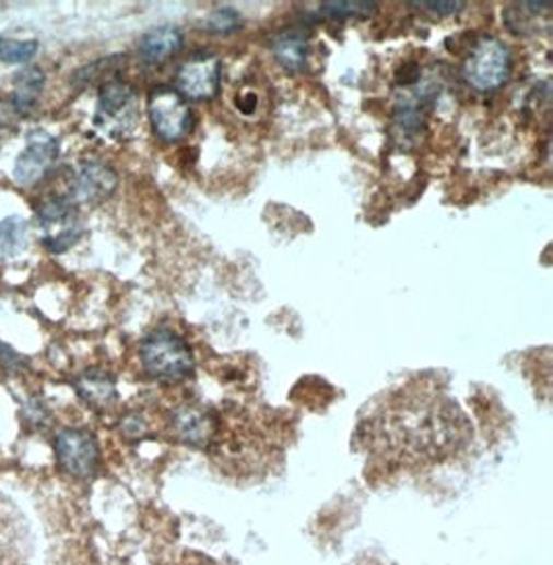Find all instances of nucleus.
Wrapping results in <instances>:
<instances>
[{
  "mask_svg": "<svg viewBox=\"0 0 553 565\" xmlns=\"http://www.w3.org/2000/svg\"><path fill=\"white\" fill-rule=\"evenodd\" d=\"M38 50L36 39H0V60L4 62H27Z\"/></svg>",
  "mask_w": 553,
  "mask_h": 565,
  "instance_id": "a211bd4d",
  "label": "nucleus"
},
{
  "mask_svg": "<svg viewBox=\"0 0 553 565\" xmlns=\"http://www.w3.org/2000/svg\"><path fill=\"white\" fill-rule=\"evenodd\" d=\"M240 13L235 11V9H231V7H222V9H216L210 17H208V30L210 32H214V34H222V36H226V34H235L238 27H240Z\"/></svg>",
  "mask_w": 553,
  "mask_h": 565,
  "instance_id": "6ab92c4d",
  "label": "nucleus"
},
{
  "mask_svg": "<svg viewBox=\"0 0 553 565\" xmlns=\"http://www.w3.org/2000/svg\"><path fill=\"white\" fill-rule=\"evenodd\" d=\"M27 222L17 215H11L0 222V261L13 259L23 254L27 247Z\"/></svg>",
  "mask_w": 553,
  "mask_h": 565,
  "instance_id": "dca6fc26",
  "label": "nucleus"
},
{
  "mask_svg": "<svg viewBox=\"0 0 553 565\" xmlns=\"http://www.w3.org/2000/svg\"><path fill=\"white\" fill-rule=\"evenodd\" d=\"M148 113L154 133L166 143L185 139L193 127V113L189 104L173 87L154 90L148 102Z\"/></svg>",
  "mask_w": 553,
  "mask_h": 565,
  "instance_id": "39448f33",
  "label": "nucleus"
},
{
  "mask_svg": "<svg viewBox=\"0 0 553 565\" xmlns=\"http://www.w3.org/2000/svg\"><path fill=\"white\" fill-rule=\"evenodd\" d=\"M44 81H46V78H44V73H42V69H38V67L21 69L20 73L13 79L15 92L11 96V102L20 108L23 115H27L34 108L36 99L42 94Z\"/></svg>",
  "mask_w": 553,
  "mask_h": 565,
  "instance_id": "2eb2a0df",
  "label": "nucleus"
},
{
  "mask_svg": "<svg viewBox=\"0 0 553 565\" xmlns=\"http://www.w3.org/2000/svg\"><path fill=\"white\" fill-rule=\"evenodd\" d=\"M59 157V141L48 133H32L25 150L15 162V180L23 187L36 185L40 178L50 173Z\"/></svg>",
  "mask_w": 553,
  "mask_h": 565,
  "instance_id": "1a4fd4ad",
  "label": "nucleus"
},
{
  "mask_svg": "<svg viewBox=\"0 0 553 565\" xmlns=\"http://www.w3.org/2000/svg\"><path fill=\"white\" fill-rule=\"evenodd\" d=\"M220 60L210 52H196L177 71V92L187 99H210L220 87Z\"/></svg>",
  "mask_w": 553,
  "mask_h": 565,
  "instance_id": "6e6552de",
  "label": "nucleus"
},
{
  "mask_svg": "<svg viewBox=\"0 0 553 565\" xmlns=\"http://www.w3.org/2000/svg\"><path fill=\"white\" fill-rule=\"evenodd\" d=\"M75 390L80 398H83V402L94 409H108L119 398L117 381L106 370L92 369L81 373L75 379Z\"/></svg>",
  "mask_w": 553,
  "mask_h": 565,
  "instance_id": "f8f14e48",
  "label": "nucleus"
},
{
  "mask_svg": "<svg viewBox=\"0 0 553 565\" xmlns=\"http://www.w3.org/2000/svg\"><path fill=\"white\" fill-rule=\"evenodd\" d=\"M55 449L60 468L73 479H92L98 472L99 444L90 431H60Z\"/></svg>",
  "mask_w": 553,
  "mask_h": 565,
  "instance_id": "0eeeda50",
  "label": "nucleus"
},
{
  "mask_svg": "<svg viewBox=\"0 0 553 565\" xmlns=\"http://www.w3.org/2000/svg\"><path fill=\"white\" fill-rule=\"evenodd\" d=\"M44 245L52 254L69 251L83 234L78 205L67 197H52L38 210Z\"/></svg>",
  "mask_w": 553,
  "mask_h": 565,
  "instance_id": "20e7f679",
  "label": "nucleus"
},
{
  "mask_svg": "<svg viewBox=\"0 0 553 565\" xmlns=\"http://www.w3.org/2000/svg\"><path fill=\"white\" fill-rule=\"evenodd\" d=\"M183 48V32L175 25H158L139 39V57L148 64H160Z\"/></svg>",
  "mask_w": 553,
  "mask_h": 565,
  "instance_id": "9b49d317",
  "label": "nucleus"
},
{
  "mask_svg": "<svg viewBox=\"0 0 553 565\" xmlns=\"http://www.w3.org/2000/svg\"><path fill=\"white\" fill-rule=\"evenodd\" d=\"M175 431L185 444L199 448L214 435V421L201 410L185 407L175 412Z\"/></svg>",
  "mask_w": 553,
  "mask_h": 565,
  "instance_id": "ddd939ff",
  "label": "nucleus"
},
{
  "mask_svg": "<svg viewBox=\"0 0 553 565\" xmlns=\"http://www.w3.org/2000/svg\"><path fill=\"white\" fill-rule=\"evenodd\" d=\"M272 52L286 71H301L307 64L309 44L307 38H303V34L284 32V34H278L272 42Z\"/></svg>",
  "mask_w": 553,
  "mask_h": 565,
  "instance_id": "4468645a",
  "label": "nucleus"
},
{
  "mask_svg": "<svg viewBox=\"0 0 553 565\" xmlns=\"http://www.w3.org/2000/svg\"><path fill=\"white\" fill-rule=\"evenodd\" d=\"M513 71L508 46L494 36H481L462 64V78L476 92L499 90Z\"/></svg>",
  "mask_w": 553,
  "mask_h": 565,
  "instance_id": "7ed1b4c3",
  "label": "nucleus"
},
{
  "mask_svg": "<svg viewBox=\"0 0 553 565\" xmlns=\"http://www.w3.org/2000/svg\"><path fill=\"white\" fill-rule=\"evenodd\" d=\"M462 425L452 402L435 396L409 398L381 416L379 437L409 460H439L462 442Z\"/></svg>",
  "mask_w": 553,
  "mask_h": 565,
  "instance_id": "f257e3e1",
  "label": "nucleus"
},
{
  "mask_svg": "<svg viewBox=\"0 0 553 565\" xmlns=\"http://www.w3.org/2000/svg\"><path fill=\"white\" fill-rule=\"evenodd\" d=\"M141 365L160 381H183L193 375L196 361L185 338L170 330L148 333L139 346Z\"/></svg>",
  "mask_w": 553,
  "mask_h": 565,
  "instance_id": "f03ea898",
  "label": "nucleus"
},
{
  "mask_svg": "<svg viewBox=\"0 0 553 565\" xmlns=\"http://www.w3.org/2000/svg\"><path fill=\"white\" fill-rule=\"evenodd\" d=\"M98 125L115 137L129 133L138 125V94L129 83L110 79L102 85Z\"/></svg>",
  "mask_w": 553,
  "mask_h": 565,
  "instance_id": "423d86ee",
  "label": "nucleus"
},
{
  "mask_svg": "<svg viewBox=\"0 0 553 565\" xmlns=\"http://www.w3.org/2000/svg\"><path fill=\"white\" fill-rule=\"evenodd\" d=\"M421 9L434 13V15H458L464 9V2H452V0H427L419 2Z\"/></svg>",
  "mask_w": 553,
  "mask_h": 565,
  "instance_id": "aec40b11",
  "label": "nucleus"
},
{
  "mask_svg": "<svg viewBox=\"0 0 553 565\" xmlns=\"http://www.w3.org/2000/svg\"><path fill=\"white\" fill-rule=\"evenodd\" d=\"M319 13L330 17V20H367L376 13V4L374 2H326L319 7Z\"/></svg>",
  "mask_w": 553,
  "mask_h": 565,
  "instance_id": "f3484780",
  "label": "nucleus"
},
{
  "mask_svg": "<svg viewBox=\"0 0 553 565\" xmlns=\"http://www.w3.org/2000/svg\"><path fill=\"white\" fill-rule=\"evenodd\" d=\"M119 176L102 162H83L80 173L73 178L69 199L75 205H98L117 191Z\"/></svg>",
  "mask_w": 553,
  "mask_h": 565,
  "instance_id": "9d476101",
  "label": "nucleus"
}]
</instances>
